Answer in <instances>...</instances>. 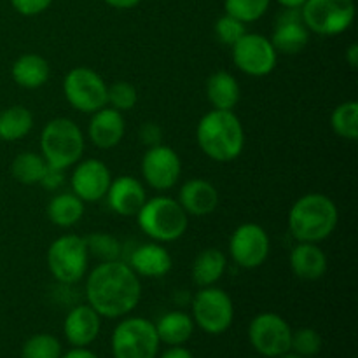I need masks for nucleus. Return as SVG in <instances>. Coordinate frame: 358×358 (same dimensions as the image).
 <instances>
[{
	"label": "nucleus",
	"mask_w": 358,
	"mask_h": 358,
	"mask_svg": "<svg viewBox=\"0 0 358 358\" xmlns=\"http://www.w3.org/2000/svg\"><path fill=\"white\" fill-rule=\"evenodd\" d=\"M90 252L86 240L77 234H63L48 248V268L62 285H73L87 275Z\"/></svg>",
	"instance_id": "obj_7"
},
{
	"label": "nucleus",
	"mask_w": 358,
	"mask_h": 358,
	"mask_svg": "<svg viewBox=\"0 0 358 358\" xmlns=\"http://www.w3.org/2000/svg\"><path fill=\"white\" fill-rule=\"evenodd\" d=\"M322 350V336L315 329L303 327L292 331V341H290V352L297 353L303 358H311L318 355Z\"/></svg>",
	"instance_id": "obj_34"
},
{
	"label": "nucleus",
	"mask_w": 358,
	"mask_h": 358,
	"mask_svg": "<svg viewBox=\"0 0 358 358\" xmlns=\"http://www.w3.org/2000/svg\"><path fill=\"white\" fill-rule=\"evenodd\" d=\"M10 73L17 86L24 87V90H37L49 80L51 66L44 56L37 55V52H27L14 62Z\"/></svg>",
	"instance_id": "obj_23"
},
{
	"label": "nucleus",
	"mask_w": 358,
	"mask_h": 358,
	"mask_svg": "<svg viewBox=\"0 0 358 358\" xmlns=\"http://www.w3.org/2000/svg\"><path fill=\"white\" fill-rule=\"evenodd\" d=\"M126 131V122L122 112L115 108H100L91 114L90 124H87V136L91 143L98 149H114L122 140Z\"/></svg>",
	"instance_id": "obj_19"
},
{
	"label": "nucleus",
	"mask_w": 358,
	"mask_h": 358,
	"mask_svg": "<svg viewBox=\"0 0 358 358\" xmlns=\"http://www.w3.org/2000/svg\"><path fill=\"white\" fill-rule=\"evenodd\" d=\"M226 268L227 259L219 248H205L192 262V280L199 289L212 287L222 278Z\"/></svg>",
	"instance_id": "obj_26"
},
{
	"label": "nucleus",
	"mask_w": 358,
	"mask_h": 358,
	"mask_svg": "<svg viewBox=\"0 0 358 358\" xmlns=\"http://www.w3.org/2000/svg\"><path fill=\"white\" fill-rule=\"evenodd\" d=\"M34 128V115L23 105H14L0 114V138L6 142H17L24 138Z\"/></svg>",
	"instance_id": "obj_28"
},
{
	"label": "nucleus",
	"mask_w": 358,
	"mask_h": 358,
	"mask_svg": "<svg viewBox=\"0 0 358 358\" xmlns=\"http://www.w3.org/2000/svg\"><path fill=\"white\" fill-rule=\"evenodd\" d=\"M213 31H215L217 41L222 42L224 45H231L233 48L245 34H247V24L243 21L236 20V17L229 16V14H224L219 20L215 21V27H213Z\"/></svg>",
	"instance_id": "obj_36"
},
{
	"label": "nucleus",
	"mask_w": 358,
	"mask_h": 358,
	"mask_svg": "<svg viewBox=\"0 0 358 358\" xmlns=\"http://www.w3.org/2000/svg\"><path fill=\"white\" fill-rule=\"evenodd\" d=\"M157 338L163 345L182 346L194 334V320L185 311H168L154 324Z\"/></svg>",
	"instance_id": "obj_24"
},
{
	"label": "nucleus",
	"mask_w": 358,
	"mask_h": 358,
	"mask_svg": "<svg viewBox=\"0 0 358 358\" xmlns=\"http://www.w3.org/2000/svg\"><path fill=\"white\" fill-rule=\"evenodd\" d=\"M290 268L299 280L317 282L327 273V255L318 243L297 241L290 252Z\"/></svg>",
	"instance_id": "obj_22"
},
{
	"label": "nucleus",
	"mask_w": 358,
	"mask_h": 358,
	"mask_svg": "<svg viewBox=\"0 0 358 358\" xmlns=\"http://www.w3.org/2000/svg\"><path fill=\"white\" fill-rule=\"evenodd\" d=\"M196 140L206 157L217 163H231L245 147V131L233 110H210L199 119Z\"/></svg>",
	"instance_id": "obj_2"
},
{
	"label": "nucleus",
	"mask_w": 358,
	"mask_h": 358,
	"mask_svg": "<svg viewBox=\"0 0 358 358\" xmlns=\"http://www.w3.org/2000/svg\"><path fill=\"white\" fill-rule=\"evenodd\" d=\"M86 240L90 257H94L98 262L119 261L122 254L121 241L108 233H91Z\"/></svg>",
	"instance_id": "obj_31"
},
{
	"label": "nucleus",
	"mask_w": 358,
	"mask_h": 358,
	"mask_svg": "<svg viewBox=\"0 0 358 358\" xmlns=\"http://www.w3.org/2000/svg\"><path fill=\"white\" fill-rule=\"evenodd\" d=\"M51 3L52 0H10V6L21 16H37L44 13Z\"/></svg>",
	"instance_id": "obj_37"
},
{
	"label": "nucleus",
	"mask_w": 358,
	"mask_h": 358,
	"mask_svg": "<svg viewBox=\"0 0 358 358\" xmlns=\"http://www.w3.org/2000/svg\"><path fill=\"white\" fill-rule=\"evenodd\" d=\"M159 346L154 322L143 317H122L110 338L114 358H157Z\"/></svg>",
	"instance_id": "obj_6"
},
{
	"label": "nucleus",
	"mask_w": 358,
	"mask_h": 358,
	"mask_svg": "<svg viewBox=\"0 0 358 358\" xmlns=\"http://www.w3.org/2000/svg\"><path fill=\"white\" fill-rule=\"evenodd\" d=\"M112 175L101 159H84L76 164L70 177L72 192L84 203H96L105 198L110 187Z\"/></svg>",
	"instance_id": "obj_15"
},
{
	"label": "nucleus",
	"mask_w": 358,
	"mask_h": 358,
	"mask_svg": "<svg viewBox=\"0 0 358 358\" xmlns=\"http://www.w3.org/2000/svg\"><path fill=\"white\" fill-rule=\"evenodd\" d=\"M276 2H278L282 7H290V9H301V7H303V3L306 2V0H276Z\"/></svg>",
	"instance_id": "obj_44"
},
{
	"label": "nucleus",
	"mask_w": 358,
	"mask_h": 358,
	"mask_svg": "<svg viewBox=\"0 0 358 358\" xmlns=\"http://www.w3.org/2000/svg\"><path fill=\"white\" fill-rule=\"evenodd\" d=\"M248 341L259 355L276 358L290 352L292 327L278 313L264 311L252 318L248 325Z\"/></svg>",
	"instance_id": "obj_11"
},
{
	"label": "nucleus",
	"mask_w": 358,
	"mask_h": 358,
	"mask_svg": "<svg viewBox=\"0 0 358 358\" xmlns=\"http://www.w3.org/2000/svg\"><path fill=\"white\" fill-rule=\"evenodd\" d=\"M84 201L73 192H59L48 203V217L55 226L72 227L83 219Z\"/></svg>",
	"instance_id": "obj_27"
},
{
	"label": "nucleus",
	"mask_w": 358,
	"mask_h": 358,
	"mask_svg": "<svg viewBox=\"0 0 358 358\" xmlns=\"http://www.w3.org/2000/svg\"><path fill=\"white\" fill-rule=\"evenodd\" d=\"M345 59H346V63H348L350 69H353V70L357 69V65H358V45L357 44H352L348 49H346Z\"/></svg>",
	"instance_id": "obj_43"
},
{
	"label": "nucleus",
	"mask_w": 358,
	"mask_h": 358,
	"mask_svg": "<svg viewBox=\"0 0 358 358\" xmlns=\"http://www.w3.org/2000/svg\"><path fill=\"white\" fill-rule=\"evenodd\" d=\"M233 62L247 76L264 77L275 70L278 52L275 51L268 37L247 31L233 45Z\"/></svg>",
	"instance_id": "obj_12"
},
{
	"label": "nucleus",
	"mask_w": 358,
	"mask_h": 358,
	"mask_svg": "<svg viewBox=\"0 0 358 358\" xmlns=\"http://www.w3.org/2000/svg\"><path fill=\"white\" fill-rule=\"evenodd\" d=\"M107 83L90 66H76L63 80V94L76 110L94 114L107 107Z\"/></svg>",
	"instance_id": "obj_10"
},
{
	"label": "nucleus",
	"mask_w": 358,
	"mask_h": 358,
	"mask_svg": "<svg viewBox=\"0 0 358 358\" xmlns=\"http://www.w3.org/2000/svg\"><path fill=\"white\" fill-rule=\"evenodd\" d=\"M310 34L301 16V9L283 7L282 13L276 16L269 41L278 55H297L310 42Z\"/></svg>",
	"instance_id": "obj_16"
},
{
	"label": "nucleus",
	"mask_w": 358,
	"mask_h": 358,
	"mask_svg": "<svg viewBox=\"0 0 358 358\" xmlns=\"http://www.w3.org/2000/svg\"><path fill=\"white\" fill-rule=\"evenodd\" d=\"M107 6L114 7V9H121V10H126V9H133V7L138 6L142 0H103Z\"/></svg>",
	"instance_id": "obj_42"
},
{
	"label": "nucleus",
	"mask_w": 358,
	"mask_h": 358,
	"mask_svg": "<svg viewBox=\"0 0 358 358\" xmlns=\"http://www.w3.org/2000/svg\"><path fill=\"white\" fill-rule=\"evenodd\" d=\"M301 16L310 31L317 35H339L355 21L353 0H306L301 7Z\"/></svg>",
	"instance_id": "obj_9"
},
{
	"label": "nucleus",
	"mask_w": 358,
	"mask_h": 358,
	"mask_svg": "<svg viewBox=\"0 0 358 358\" xmlns=\"http://www.w3.org/2000/svg\"><path fill=\"white\" fill-rule=\"evenodd\" d=\"M338 206L329 196L310 192L297 199L289 212V231L296 241L320 243L338 226Z\"/></svg>",
	"instance_id": "obj_3"
},
{
	"label": "nucleus",
	"mask_w": 358,
	"mask_h": 358,
	"mask_svg": "<svg viewBox=\"0 0 358 358\" xmlns=\"http://www.w3.org/2000/svg\"><path fill=\"white\" fill-rule=\"evenodd\" d=\"M161 136H163V131H161V128L156 122H145L140 128V140H142V143L147 149L161 143Z\"/></svg>",
	"instance_id": "obj_39"
},
{
	"label": "nucleus",
	"mask_w": 358,
	"mask_h": 358,
	"mask_svg": "<svg viewBox=\"0 0 358 358\" xmlns=\"http://www.w3.org/2000/svg\"><path fill=\"white\" fill-rule=\"evenodd\" d=\"M241 96L240 84L229 72L212 73L206 80V98L215 110H233Z\"/></svg>",
	"instance_id": "obj_25"
},
{
	"label": "nucleus",
	"mask_w": 358,
	"mask_h": 358,
	"mask_svg": "<svg viewBox=\"0 0 358 358\" xmlns=\"http://www.w3.org/2000/svg\"><path fill=\"white\" fill-rule=\"evenodd\" d=\"M182 163L178 154L170 145L157 143L149 147L142 157V177L154 191H168L180 178Z\"/></svg>",
	"instance_id": "obj_14"
},
{
	"label": "nucleus",
	"mask_w": 358,
	"mask_h": 358,
	"mask_svg": "<svg viewBox=\"0 0 358 358\" xmlns=\"http://www.w3.org/2000/svg\"><path fill=\"white\" fill-rule=\"evenodd\" d=\"M62 358H100L90 348H72L66 353H63Z\"/></svg>",
	"instance_id": "obj_41"
},
{
	"label": "nucleus",
	"mask_w": 358,
	"mask_h": 358,
	"mask_svg": "<svg viewBox=\"0 0 358 358\" xmlns=\"http://www.w3.org/2000/svg\"><path fill=\"white\" fill-rule=\"evenodd\" d=\"M45 168H48V163L42 154L21 152L14 157L13 164H10V173L20 184L34 185L41 182Z\"/></svg>",
	"instance_id": "obj_29"
},
{
	"label": "nucleus",
	"mask_w": 358,
	"mask_h": 358,
	"mask_svg": "<svg viewBox=\"0 0 358 358\" xmlns=\"http://www.w3.org/2000/svg\"><path fill=\"white\" fill-rule=\"evenodd\" d=\"M86 276V301L101 318L128 317L138 306L142 283L128 262H98Z\"/></svg>",
	"instance_id": "obj_1"
},
{
	"label": "nucleus",
	"mask_w": 358,
	"mask_h": 358,
	"mask_svg": "<svg viewBox=\"0 0 358 358\" xmlns=\"http://www.w3.org/2000/svg\"><path fill=\"white\" fill-rule=\"evenodd\" d=\"M276 358H303V357H299L297 353H294V352H287V353H283V355H280Z\"/></svg>",
	"instance_id": "obj_45"
},
{
	"label": "nucleus",
	"mask_w": 358,
	"mask_h": 358,
	"mask_svg": "<svg viewBox=\"0 0 358 358\" xmlns=\"http://www.w3.org/2000/svg\"><path fill=\"white\" fill-rule=\"evenodd\" d=\"M159 358H194V355L191 353V350H187L184 345H182V346H170V348L164 350V352L161 353Z\"/></svg>",
	"instance_id": "obj_40"
},
{
	"label": "nucleus",
	"mask_w": 358,
	"mask_h": 358,
	"mask_svg": "<svg viewBox=\"0 0 358 358\" xmlns=\"http://www.w3.org/2000/svg\"><path fill=\"white\" fill-rule=\"evenodd\" d=\"M63 171L65 170L52 168L48 164V168H45L44 175H42V178L38 184H41L45 191H51V192L58 191V189L65 184V175H63Z\"/></svg>",
	"instance_id": "obj_38"
},
{
	"label": "nucleus",
	"mask_w": 358,
	"mask_h": 358,
	"mask_svg": "<svg viewBox=\"0 0 358 358\" xmlns=\"http://www.w3.org/2000/svg\"><path fill=\"white\" fill-rule=\"evenodd\" d=\"M271 0H224L226 14L247 23L261 20L269 9Z\"/></svg>",
	"instance_id": "obj_33"
},
{
	"label": "nucleus",
	"mask_w": 358,
	"mask_h": 358,
	"mask_svg": "<svg viewBox=\"0 0 358 358\" xmlns=\"http://www.w3.org/2000/svg\"><path fill=\"white\" fill-rule=\"evenodd\" d=\"M41 150L52 168L66 170L79 163L84 154V135L79 124L69 117L51 119L42 128Z\"/></svg>",
	"instance_id": "obj_5"
},
{
	"label": "nucleus",
	"mask_w": 358,
	"mask_h": 358,
	"mask_svg": "<svg viewBox=\"0 0 358 358\" xmlns=\"http://www.w3.org/2000/svg\"><path fill=\"white\" fill-rule=\"evenodd\" d=\"M331 126L341 138L355 142L358 140V103L355 100L343 101L332 110Z\"/></svg>",
	"instance_id": "obj_30"
},
{
	"label": "nucleus",
	"mask_w": 358,
	"mask_h": 358,
	"mask_svg": "<svg viewBox=\"0 0 358 358\" xmlns=\"http://www.w3.org/2000/svg\"><path fill=\"white\" fill-rule=\"evenodd\" d=\"M105 198L112 212L121 217H133L147 201V192L138 178L131 175H122L110 182Z\"/></svg>",
	"instance_id": "obj_18"
},
{
	"label": "nucleus",
	"mask_w": 358,
	"mask_h": 358,
	"mask_svg": "<svg viewBox=\"0 0 358 358\" xmlns=\"http://www.w3.org/2000/svg\"><path fill=\"white\" fill-rule=\"evenodd\" d=\"M101 331V317L90 304H77L63 320V334L73 348H87Z\"/></svg>",
	"instance_id": "obj_17"
},
{
	"label": "nucleus",
	"mask_w": 358,
	"mask_h": 358,
	"mask_svg": "<svg viewBox=\"0 0 358 358\" xmlns=\"http://www.w3.org/2000/svg\"><path fill=\"white\" fill-rule=\"evenodd\" d=\"M136 220L143 234L157 243H171L187 231L189 215L180 203L170 196H156L143 203Z\"/></svg>",
	"instance_id": "obj_4"
},
{
	"label": "nucleus",
	"mask_w": 358,
	"mask_h": 358,
	"mask_svg": "<svg viewBox=\"0 0 358 358\" xmlns=\"http://www.w3.org/2000/svg\"><path fill=\"white\" fill-rule=\"evenodd\" d=\"M136 100H138V94H136L135 86H131L126 80H117L112 86H108L107 90V103L110 105L112 108L119 112L131 110L136 105Z\"/></svg>",
	"instance_id": "obj_35"
},
{
	"label": "nucleus",
	"mask_w": 358,
	"mask_h": 358,
	"mask_svg": "<svg viewBox=\"0 0 358 358\" xmlns=\"http://www.w3.org/2000/svg\"><path fill=\"white\" fill-rule=\"evenodd\" d=\"M178 203L187 215H210L219 206V191L205 178H191L178 191Z\"/></svg>",
	"instance_id": "obj_20"
},
{
	"label": "nucleus",
	"mask_w": 358,
	"mask_h": 358,
	"mask_svg": "<svg viewBox=\"0 0 358 358\" xmlns=\"http://www.w3.org/2000/svg\"><path fill=\"white\" fill-rule=\"evenodd\" d=\"M63 348L58 338L52 334H34L24 341L21 358H62Z\"/></svg>",
	"instance_id": "obj_32"
},
{
	"label": "nucleus",
	"mask_w": 358,
	"mask_h": 358,
	"mask_svg": "<svg viewBox=\"0 0 358 358\" xmlns=\"http://www.w3.org/2000/svg\"><path fill=\"white\" fill-rule=\"evenodd\" d=\"M192 320L203 332L220 336L233 325L234 304L229 294L219 287H201L192 299Z\"/></svg>",
	"instance_id": "obj_8"
},
{
	"label": "nucleus",
	"mask_w": 358,
	"mask_h": 358,
	"mask_svg": "<svg viewBox=\"0 0 358 358\" xmlns=\"http://www.w3.org/2000/svg\"><path fill=\"white\" fill-rule=\"evenodd\" d=\"M271 248L268 233L259 224L247 222L234 229L229 238V254L243 269H255L266 262Z\"/></svg>",
	"instance_id": "obj_13"
},
{
	"label": "nucleus",
	"mask_w": 358,
	"mask_h": 358,
	"mask_svg": "<svg viewBox=\"0 0 358 358\" xmlns=\"http://www.w3.org/2000/svg\"><path fill=\"white\" fill-rule=\"evenodd\" d=\"M129 268L143 278H163L173 266L170 252L157 241L142 243L131 252L128 261Z\"/></svg>",
	"instance_id": "obj_21"
}]
</instances>
